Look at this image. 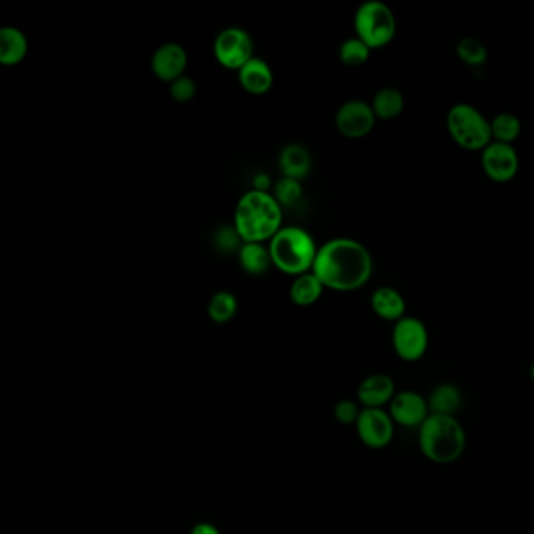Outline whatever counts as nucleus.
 <instances>
[{"label": "nucleus", "mask_w": 534, "mask_h": 534, "mask_svg": "<svg viewBox=\"0 0 534 534\" xmlns=\"http://www.w3.org/2000/svg\"><path fill=\"white\" fill-rule=\"evenodd\" d=\"M312 273L325 289L350 293L367 286L373 275V257L367 246L339 237L318 248Z\"/></svg>", "instance_id": "f257e3e1"}, {"label": "nucleus", "mask_w": 534, "mask_h": 534, "mask_svg": "<svg viewBox=\"0 0 534 534\" xmlns=\"http://www.w3.org/2000/svg\"><path fill=\"white\" fill-rule=\"evenodd\" d=\"M282 224V207L270 193H245L234 213V228L243 243H264L273 239Z\"/></svg>", "instance_id": "f03ea898"}, {"label": "nucleus", "mask_w": 534, "mask_h": 534, "mask_svg": "<svg viewBox=\"0 0 534 534\" xmlns=\"http://www.w3.org/2000/svg\"><path fill=\"white\" fill-rule=\"evenodd\" d=\"M467 434L458 417L431 414L419 428V448L434 464H453L466 452Z\"/></svg>", "instance_id": "7ed1b4c3"}, {"label": "nucleus", "mask_w": 534, "mask_h": 534, "mask_svg": "<svg viewBox=\"0 0 534 534\" xmlns=\"http://www.w3.org/2000/svg\"><path fill=\"white\" fill-rule=\"evenodd\" d=\"M271 260L282 273L290 276L306 275L314 267L318 248L314 237L298 226H287L270 240Z\"/></svg>", "instance_id": "20e7f679"}, {"label": "nucleus", "mask_w": 534, "mask_h": 534, "mask_svg": "<svg viewBox=\"0 0 534 534\" xmlns=\"http://www.w3.org/2000/svg\"><path fill=\"white\" fill-rule=\"evenodd\" d=\"M447 130L459 148L481 151L492 143L491 121L473 105L459 102L447 113Z\"/></svg>", "instance_id": "39448f33"}, {"label": "nucleus", "mask_w": 534, "mask_h": 534, "mask_svg": "<svg viewBox=\"0 0 534 534\" xmlns=\"http://www.w3.org/2000/svg\"><path fill=\"white\" fill-rule=\"evenodd\" d=\"M397 16L389 5L381 0H367L354 13L356 37L370 49L389 46L397 37Z\"/></svg>", "instance_id": "423d86ee"}, {"label": "nucleus", "mask_w": 534, "mask_h": 534, "mask_svg": "<svg viewBox=\"0 0 534 534\" xmlns=\"http://www.w3.org/2000/svg\"><path fill=\"white\" fill-rule=\"evenodd\" d=\"M430 347V332L417 317L406 315L392 329V348L403 362H419Z\"/></svg>", "instance_id": "0eeeda50"}, {"label": "nucleus", "mask_w": 534, "mask_h": 534, "mask_svg": "<svg viewBox=\"0 0 534 534\" xmlns=\"http://www.w3.org/2000/svg\"><path fill=\"white\" fill-rule=\"evenodd\" d=\"M253 38L240 27H228L218 33L213 43V55L223 68L240 71L254 58Z\"/></svg>", "instance_id": "6e6552de"}, {"label": "nucleus", "mask_w": 534, "mask_h": 534, "mask_svg": "<svg viewBox=\"0 0 534 534\" xmlns=\"http://www.w3.org/2000/svg\"><path fill=\"white\" fill-rule=\"evenodd\" d=\"M359 441L370 450L389 447L395 437V422L387 409L364 408L356 423Z\"/></svg>", "instance_id": "1a4fd4ad"}, {"label": "nucleus", "mask_w": 534, "mask_h": 534, "mask_svg": "<svg viewBox=\"0 0 534 534\" xmlns=\"http://www.w3.org/2000/svg\"><path fill=\"white\" fill-rule=\"evenodd\" d=\"M376 124L375 112L369 102L361 99L345 102L336 113V127L342 137L361 140L372 132Z\"/></svg>", "instance_id": "9d476101"}, {"label": "nucleus", "mask_w": 534, "mask_h": 534, "mask_svg": "<svg viewBox=\"0 0 534 534\" xmlns=\"http://www.w3.org/2000/svg\"><path fill=\"white\" fill-rule=\"evenodd\" d=\"M519 156L513 145L492 141L481 152V166L486 176L495 184H508L519 173Z\"/></svg>", "instance_id": "9b49d317"}, {"label": "nucleus", "mask_w": 534, "mask_h": 534, "mask_svg": "<svg viewBox=\"0 0 534 534\" xmlns=\"http://www.w3.org/2000/svg\"><path fill=\"white\" fill-rule=\"evenodd\" d=\"M387 412L394 420L395 425L403 428H417L425 423L430 417V406L428 400L415 390H400L395 395L394 400L387 406Z\"/></svg>", "instance_id": "f8f14e48"}, {"label": "nucleus", "mask_w": 534, "mask_h": 534, "mask_svg": "<svg viewBox=\"0 0 534 534\" xmlns=\"http://www.w3.org/2000/svg\"><path fill=\"white\" fill-rule=\"evenodd\" d=\"M188 55L181 44L166 43L160 46L151 58L152 73L162 82L173 83L185 76Z\"/></svg>", "instance_id": "ddd939ff"}, {"label": "nucleus", "mask_w": 534, "mask_h": 534, "mask_svg": "<svg viewBox=\"0 0 534 534\" xmlns=\"http://www.w3.org/2000/svg\"><path fill=\"white\" fill-rule=\"evenodd\" d=\"M397 384L387 373H372L362 379L358 387V401L362 408L384 409L397 395Z\"/></svg>", "instance_id": "4468645a"}, {"label": "nucleus", "mask_w": 534, "mask_h": 534, "mask_svg": "<svg viewBox=\"0 0 534 534\" xmlns=\"http://www.w3.org/2000/svg\"><path fill=\"white\" fill-rule=\"evenodd\" d=\"M370 306L375 312L376 317L381 318L384 322L397 323L401 318L406 317V300L395 287L383 286L378 287L372 293Z\"/></svg>", "instance_id": "2eb2a0df"}, {"label": "nucleus", "mask_w": 534, "mask_h": 534, "mask_svg": "<svg viewBox=\"0 0 534 534\" xmlns=\"http://www.w3.org/2000/svg\"><path fill=\"white\" fill-rule=\"evenodd\" d=\"M239 80L246 93L262 96L273 87L275 77H273L270 65L265 60L254 57L240 69Z\"/></svg>", "instance_id": "dca6fc26"}, {"label": "nucleus", "mask_w": 534, "mask_h": 534, "mask_svg": "<svg viewBox=\"0 0 534 534\" xmlns=\"http://www.w3.org/2000/svg\"><path fill=\"white\" fill-rule=\"evenodd\" d=\"M431 414L450 415L456 417L464 405L461 389L453 383L437 384L426 397Z\"/></svg>", "instance_id": "f3484780"}, {"label": "nucleus", "mask_w": 534, "mask_h": 534, "mask_svg": "<svg viewBox=\"0 0 534 534\" xmlns=\"http://www.w3.org/2000/svg\"><path fill=\"white\" fill-rule=\"evenodd\" d=\"M279 168H281L284 177L303 181L312 170L311 152L298 143L287 145L279 156Z\"/></svg>", "instance_id": "a211bd4d"}, {"label": "nucleus", "mask_w": 534, "mask_h": 534, "mask_svg": "<svg viewBox=\"0 0 534 534\" xmlns=\"http://www.w3.org/2000/svg\"><path fill=\"white\" fill-rule=\"evenodd\" d=\"M29 41L26 35L16 27H4L0 30V63L4 66H16L27 57Z\"/></svg>", "instance_id": "6ab92c4d"}, {"label": "nucleus", "mask_w": 534, "mask_h": 534, "mask_svg": "<svg viewBox=\"0 0 534 534\" xmlns=\"http://www.w3.org/2000/svg\"><path fill=\"white\" fill-rule=\"evenodd\" d=\"M376 120H397L401 113L405 112L406 99L398 88L384 87L376 91L373 101L370 102Z\"/></svg>", "instance_id": "aec40b11"}, {"label": "nucleus", "mask_w": 534, "mask_h": 534, "mask_svg": "<svg viewBox=\"0 0 534 534\" xmlns=\"http://www.w3.org/2000/svg\"><path fill=\"white\" fill-rule=\"evenodd\" d=\"M240 267L251 276H262L273 265L270 249L264 243H243L239 251Z\"/></svg>", "instance_id": "412c9836"}, {"label": "nucleus", "mask_w": 534, "mask_h": 534, "mask_svg": "<svg viewBox=\"0 0 534 534\" xmlns=\"http://www.w3.org/2000/svg\"><path fill=\"white\" fill-rule=\"evenodd\" d=\"M323 286L322 281L309 271L306 275L298 276L290 287V300L293 304L300 307H309L317 303L322 298Z\"/></svg>", "instance_id": "4be33fe9"}, {"label": "nucleus", "mask_w": 534, "mask_h": 534, "mask_svg": "<svg viewBox=\"0 0 534 534\" xmlns=\"http://www.w3.org/2000/svg\"><path fill=\"white\" fill-rule=\"evenodd\" d=\"M492 141L503 145H514L522 134V121L514 113H498L491 121Z\"/></svg>", "instance_id": "5701e85b"}, {"label": "nucleus", "mask_w": 534, "mask_h": 534, "mask_svg": "<svg viewBox=\"0 0 534 534\" xmlns=\"http://www.w3.org/2000/svg\"><path fill=\"white\" fill-rule=\"evenodd\" d=\"M237 309H239L237 298L231 292L221 290V292H217L212 296V300L207 306V314H209L212 322L224 325V323L231 322L232 318L237 314Z\"/></svg>", "instance_id": "b1692460"}, {"label": "nucleus", "mask_w": 534, "mask_h": 534, "mask_svg": "<svg viewBox=\"0 0 534 534\" xmlns=\"http://www.w3.org/2000/svg\"><path fill=\"white\" fill-rule=\"evenodd\" d=\"M456 54L464 65L478 68L488 62V47L475 37L462 38L456 46Z\"/></svg>", "instance_id": "393cba45"}, {"label": "nucleus", "mask_w": 534, "mask_h": 534, "mask_svg": "<svg viewBox=\"0 0 534 534\" xmlns=\"http://www.w3.org/2000/svg\"><path fill=\"white\" fill-rule=\"evenodd\" d=\"M370 54H372V49L358 37L343 41L339 49L340 62L345 66H350V68L365 65L369 62Z\"/></svg>", "instance_id": "a878e982"}, {"label": "nucleus", "mask_w": 534, "mask_h": 534, "mask_svg": "<svg viewBox=\"0 0 534 534\" xmlns=\"http://www.w3.org/2000/svg\"><path fill=\"white\" fill-rule=\"evenodd\" d=\"M273 196H275L276 201L281 204V207L295 206V204L300 203L301 198H303V185H301V181L282 176L281 179L276 182L275 195Z\"/></svg>", "instance_id": "bb28decb"}, {"label": "nucleus", "mask_w": 534, "mask_h": 534, "mask_svg": "<svg viewBox=\"0 0 534 534\" xmlns=\"http://www.w3.org/2000/svg\"><path fill=\"white\" fill-rule=\"evenodd\" d=\"M213 243L221 253L232 254L235 251H240L243 240L240 239L239 232L232 224V226H223V228L218 229L213 235Z\"/></svg>", "instance_id": "cd10ccee"}, {"label": "nucleus", "mask_w": 534, "mask_h": 534, "mask_svg": "<svg viewBox=\"0 0 534 534\" xmlns=\"http://www.w3.org/2000/svg\"><path fill=\"white\" fill-rule=\"evenodd\" d=\"M362 409L364 408L359 405V401L343 398V400L337 401L336 406L332 409V414H334V419H336L340 425L350 426L358 423Z\"/></svg>", "instance_id": "c85d7f7f"}, {"label": "nucleus", "mask_w": 534, "mask_h": 534, "mask_svg": "<svg viewBox=\"0 0 534 534\" xmlns=\"http://www.w3.org/2000/svg\"><path fill=\"white\" fill-rule=\"evenodd\" d=\"M171 98L179 104H187L196 94V83L192 77L182 76L170 85Z\"/></svg>", "instance_id": "c756f323"}, {"label": "nucleus", "mask_w": 534, "mask_h": 534, "mask_svg": "<svg viewBox=\"0 0 534 534\" xmlns=\"http://www.w3.org/2000/svg\"><path fill=\"white\" fill-rule=\"evenodd\" d=\"M253 190L256 192L268 193V190L271 188V177L265 173L256 174L253 177Z\"/></svg>", "instance_id": "7c9ffc66"}, {"label": "nucleus", "mask_w": 534, "mask_h": 534, "mask_svg": "<svg viewBox=\"0 0 534 534\" xmlns=\"http://www.w3.org/2000/svg\"><path fill=\"white\" fill-rule=\"evenodd\" d=\"M190 534H221L220 530L209 522H199L192 528Z\"/></svg>", "instance_id": "2f4dec72"}, {"label": "nucleus", "mask_w": 534, "mask_h": 534, "mask_svg": "<svg viewBox=\"0 0 534 534\" xmlns=\"http://www.w3.org/2000/svg\"><path fill=\"white\" fill-rule=\"evenodd\" d=\"M530 378H531V381H533V383H534V361H533V364H531V367H530Z\"/></svg>", "instance_id": "473e14b6"}]
</instances>
